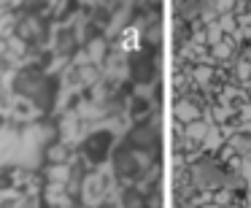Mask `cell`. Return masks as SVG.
<instances>
[{"label":"cell","mask_w":251,"mask_h":208,"mask_svg":"<svg viewBox=\"0 0 251 208\" xmlns=\"http://www.w3.org/2000/svg\"><path fill=\"white\" fill-rule=\"evenodd\" d=\"M122 206H125V208H149V203H146V197H143L141 192L127 189V192H125V200H122Z\"/></svg>","instance_id":"cell-9"},{"label":"cell","mask_w":251,"mask_h":208,"mask_svg":"<svg viewBox=\"0 0 251 208\" xmlns=\"http://www.w3.org/2000/svg\"><path fill=\"white\" fill-rule=\"evenodd\" d=\"M73 76H76L78 84H92L95 78L100 76V71H98L95 65H78L76 71H73Z\"/></svg>","instance_id":"cell-8"},{"label":"cell","mask_w":251,"mask_h":208,"mask_svg":"<svg viewBox=\"0 0 251 208\" xmlns=\"http://www.w3.org/2000/svg\"><path fill=\"white\" fill-rule=\"evenodd\" d=\"M114 168H116V176H119V179H135V176H141L143 162H141V157H138V152L132 146H122L119 152L114 154Z\"/></svg>","instance_id":"cell-3"},{"label":"cell","mask_w":251,"mask_h":208,"mask_svg":"<svg viewBox=\"0 0 251 208\" xmlns=\"http://www.w3.org/2000/svg\"><path fill=\"white\" fill-rule=\"evenodd\" d=\"M127 146H132L135 152H154L157 149V127L151 125V122H146V125H138L135 130L130 132V138H127Z\"/></svg>","instance_id":"cell-5"},{"label":"cell","mask_w":251,"mask_h":208,"mask_svg":"<svg viewBox=\"0 0 251 208\" xmlns=\"http://www.w3.org/2000/svg\"><path fill=\"white\" fill-rule=\"evenodd\" d=\"M108 149H111V132L108 130L92 132V135L81 143V152L87 154L89 162H103L105 154H108Z\"/></svg>","instance_id":"cell-4"},{"label":"cell","mask_w":251,"mask_h":208,"mask_svg":"<svg viewBox=\"0 0 251 208\" xmlns=\"http://www.w3.org/2000/svg\"><path fill=\"white\" fill-rule=\"evenodd\" d=\"M14 33H17V38H22L25 44H41V41H46V22L41 17H35V14H25L17 22Z\"/></svg>","instance_id":"cell-2"},{"label":"cell","mask_w":251,"mask_h":208,"mask_svg":"<svg viewBox=\"0 0 251 208\" xmlns=\"http://www.w3.org/2000/svg\"><path fill=\"white\" fill-rule=\"evenodd\" d=\"M57 89H60V84L51 76H46V73L35 71V68H27V71H22L14 78V92H19L30 103H35L41 111H51Z\"/></svg>","instance_id":"cell-1"},{"label":"cell","mask_w":251,"mask_h":208,"mask_svg":"<svg viewBox=\"0 0 251 208\" xmlns=\"http://www.w3.org/2000/svg\"><path fill=\"white\" fill-rule=\"evenodd\" d=\"M49 159H57V162H65V159H68V149H65V146H51Z\"/></svg>","instance_id":"cell-11"},{"label":"cell","mask_w":251,"mask_h":208,"mask_svg":"<svg viewBox=\"0 0 251 208\" xmlns=\"http://www.w3.org/2000/svg\"><path fill=\"white\" fill-rule=\"evenodd\" d=\"M54 49H57V54H60V57H73V54H76V52H78V35H76V30H71V27L60 30V33H57Z\"/></svg>","instance_id":"cell-7"},{"label":"cell","mask_w":251,"mask_h":208,"mask_svg":"<svg viewBox=\"0 0 251 208\" xmlns=\"http://www.w3.org/2000/svg\"><path fill=\"white\" fill-rule=\"evenodd\" d=\"M130 71H132V78L135 81H151L154 78V60L149 54H132L130 60Z\"/></svg>","instance_id":"cell-6"},{"label":"cell","mask_w":251,"mask_h":208,"mask_svg":"<svg viewBox=\"0 0 251 208\" xmlns=\"http://www.w3.org/2000/svg\"><path fill=\"white\" fill-rule=\"evenodd\" d=\"M81 181H84V165H76L71 173V184H68L71 197H76V192H81Z\"/></svg>","instance_id":"cell-10"}]
</instances>
